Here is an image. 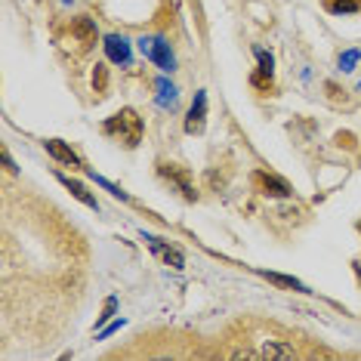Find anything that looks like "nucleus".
Returning <instances> with one entry per match:
<instances>
[{
  "label": "nucleus",
  "mask_w": 361,
  "mask_h": 361,
  "mask_svg": "<svg viewBox=\"0 0 361 361\" xmlns=\"http://www.w3.org/2000/svg\"><path fill=\"white\" fill-rule=\"evenodd\" d=\"M102 133L109 139H114L118 145H124V149L133 152V149H139V142H142L145 121L139 118L136 109H121L102 124Z\"/></svg>",
  "instance_id": "f257e3e1"
},
{
  "label": "nucleus",
  "mask_w": 361,
  "mask_h": 361,
  "mask_svg": "<svg viewBox=\"0 0 361 361\" xmlns=\"http://www.w3.org/2000/svg\"><path fill=\"white\" fill-rule=\"evenodd\" d=\"M154 170H158V176L173 188V192H179V198L183 201H188V204L198 201V192H195V183H192L188 167H183V164H176V161H167V158H158L154 161Z\"/></svg>",
  "instance_id": "f03ea898"
},
{
  "label": "nucleus",
  "mask_w": 361,
  "mask_h": 361,
  "mask_svg": "<svg viewBox=\"0 0 361 361\" xmlns=\"http://www.w3.org/2000/svg\"><path fill=\"white\" fill-rule=\"evenodd\" d=\"M250 185L257 195H262V198H290L293 195V185L287 183L284 176L272 173V170H253Z\"/></svg>",
  "instance_id": "7ed1b4c3"
},
{
  "label": "nucleus",
  "mask_w": 361,
  "mask_h": 361,
  "mask_svg": "<svg viewBox=\"0 0 361 361\" xmlns=\"http://www.w3.org/2000/svg\"><path fill=\"white\" fill-rule=\"evenodd\" d=\"M139 50H142V56H149L164 75H173L176 71V53L164 37H142L139 40Z\"/></svg>",
  "instance_id": "20e7f679"
},
{
  "label": "nucleus",
  "mask_w": 361,
  "mask_h": 361,
  "mask_svg": "<svg viewBox=\"0 0 361 361\" xmlns=\"http://www.w3.org/2000/svg\"><path fill=\"white\" fill-rule=\"evenodd\" d=\"M65 31H68V37L75 40L80 47V53L93 50L96 40H99V31H96V22L90 19V16H75V19L65 22Z\"/></svg>",
  "instance_id": "39448f33"
},
{
  "label": "nucleus",
  "mask_w": 361,
  "mask_h": 361,
  "mask_svg": "<svg viewBox=\"0 0 361 361\" xmlns=\"http://www.w3.org/2000/svg\"><path fill=\"white\" fill-rule=\"evenodd\" d=\"M183 130H185L188 136H201L204 130H207V93H204V90L195 93L192 109H188V114H185Z\"/></svg>",
  "instance_id": "423d86ee"
},
{
  "label": "nucleus",
  "mask_w": 361,
  "mask_h": 361,
  "mask_svg": "<svg viewBox=\"0 0 361 361\" xmlns=\"http://www.w3.org/2000/svg\"><path fill=\"white\" fill-rule=\"evenodd\" d=\"M44 149H47V154H50L53 161H59L62 167L84 170V161H80V154L71 149L68 142H62V139H44Z\"/></svg>",
  "instance_id": "0eeeda50"
},
{
  "label": "nucleus",
  "mask_w": 361,
  "mask_h": 361,
  "mask_svg": "<svg viewBox=\"0 0 361 361\" xmlns=\"http://www.w3.org/2000/svg\"><path fill=\"white\" fill-rule=\"evenodd\" d=\"M145 241H149V247L158 253V257L167 262L170 269H183L185 266V257H183V250L173 247V244H167L164 238H154V235H145Z\"/></svg>",
  "instance_id": "6e6552de"
},
{
  "label": "nucleus",
  "mask_w": 361,
  "mask_h": 361,
  "mask_svg": "<svg viewBox=\"0 0 361 361\" xmlns=\"http://www.w3.org/2000/svg\"><path fill=\"white\" fill-rule=\"evenodd\" d=\"M102 47H105V56H109V62H114V65H130V40L124 35L102 37Z\"/></svg>",
  "instance_id": "1a4fd4ad"
},
{
  "label": "nucleus",
  "mask_w": 361,
  "mask_h": 361,
  "mask_svg": "<svg viewBox=\"0 0 361 361\" xmlns=\"http://www.w3.org/2000/svg\"><path fill=\"white\" fill-rule=\"evenodd\" d=\"M56 179H59V183L68 188L71 195H75V198L84 204V207H90V210H99V201H96V195L90 192V188L84 185V183H78V179H71V176H65V173H56Z\"/></svg>",
  "instance_id": "9d476101"
},
{
  "label": "nucleus",
  "mask_w": 361,
  "mask_h": 361,
  "mask_svg": "<svg viewBox=\"0 0 361 361\" xmlns=\"http://www.w3.org/2000/svg\"><path fill=\"white\" fill-rule=\"evenodd\" d=\"M257 275L259 278H266L269 284H275V287H281V290H293V293H312L306 284L297 281L293 275H281V272H266V269H257Z\"/></svg>",
  "instance_id": "9b49d317"
},
{
  "label": "nucleus",
  "mask_w": 361,
  "mask_h": 361,
  "mask_svg": "<svg viewBox=\"0 0 361 361\" xmlns=\"http://www.w3.org/2000/svg\"><path fill=\"white\" fill-rule=\"evenodd\" d=\"M324 99L334 105V109H349V90H343L336 80H324Z\"/></svg>",
  "instance_id": "f8f14e48"
},
{
  "label": "nucleus",
  "mask_w": 361,
  "mask_h": 361,
  "mask_svg": "<svg viewBox=\"0 0 361 361\" xmlns=\"http://www.w3.org/2000/svg\"><path fill=\"white\" fill-rule=\"evenodd\" d=\"M154 90H158V105H164V109H176L179 90L170 84L167 78H158V80H154Z\"/></svg>",
  "instance_id": "ddd939ff"
},
{
  "label": "nucleus",
  "mask_w": 361,
  "mask_h": 361,
  "mask_svg": "<svg viewBox=\"0 0 361 361\" xmlns=\"http://www.w3.org/2000/svg\"><path fill=\"white\" fill-rule=\"evenodd\" d=\"M324 13L331 16H355L361 13V0H322Z\"/></svg>",
  "instance_id": "4468645a"
},
{
  "label": "nucleus",
  "mask_w": 361,
  "mask_h": 361,
  "mask_svg": "<svg viewBox=\"0 0 361 361\" xmlns=\"http://www.w3.org/2000/svg\"><path fill=\"white\" fill-rule=\"evenodd\" d=\"M250 87L257 90V93H262V96H272V93H275V71L257 68V71L250 75Z\"/></svg>",
  "instance_id": "2eb2a0df"
},
{
  "label": "nucleus",
  "mask_w": 361,
  "mask_h": 361,
  "mask_svg": "<svg viewBox=\"0 0 361 361\" xmlns=\"http://www.w3.org/2000/svg\"><path fill=\"white\" fill-rule=\"evenodd\" d=\"M105 90H109V65L96 62L93 65V93L96 96H105Z\"/></svg>",
  "instance_id": "dca6fc26"
},
{
  "label": "nucleus",
  "mask_w": 361,
  "mask_h": 361,
  "mask_svg": "<svg viewBox=\"0 0 361 361\" xmlns=\"http://www.w3.org/2000/svg\"><path fill=\"white\" fill-rule=\"evenodd\" d=\"M114 309H118V300H114V297H109V300H105V306H102V315L96 318V327H102L105 322H111Z\"/></svg>",
  "instance_id": "f3484780"
},
{
  "label": "nucleus",
  "mask_w": 361,
  "mask_h": 361,
  "mask_svg": "<svg viewBox=\"0 0 361 361\" xmlns=\"http://www.w3.org/2000/svg\"><path fill=\"white\" fill-rule=\"evenodd\" d=\"M358 59H361V50H346V53L340 56V68H343V71H352Z\"/></svg>",
  "instance_id": "a211bd4d"
},
{
  "label": "nucleus",
  "mask_w": 361,
  "mask_h": 361,
  "mask_svg": "<svg viewBox=\"0 0 361 361\" xmlns=\"http://www.w3.org/2000/svg\"><path fill=\"white\" fill-rule=\"evenodd\" d=\"M257 68L262 71H275V59H272V53H266V50H257Z\"/></svg>",
  "instance_id": "6ab92c4d"
},
{
  "label": "nucleus",
  "mask_w": 361,
  "mask_h": 361,
  "mask_svg": "<svg viewBox=\"0 0 361 361\" xmlns=\"http://www.w3.org/2000/svg\"><path fill=\"white\" fill-rule=\"evenodd\" d=\"M334 142L340 145V149H349V152L355 149V136H352V133H336V136H334Z\"/></svg>",
  "instance_id": "aec40b11"
},
{
  "label": "nucleus",
  "mask_w": 361,
  "mask_h": 361,
  "mask_svg": "<svg viewBox=\"0 0 361 361\" xmlns=\"http://www.w3.org/2000/svg\"><path fill=\"white\" fill-rule=\"evenodd\" d=\"M0 154H4V167H6V173H19V167H16V164H13V158H10V149H6V145H4V152H0Z\"/></svg>",
  "instance_id": "412c9836"
},
{
  "label": "nucleus",
  "mask_w": 361,
  "mask_h": 361,
  "mask_svg": "<svg viewBox=\"0 0 361 361\" xmlns=\"http://www.w3.org/2000/svg\"><path fill=\"white\" fill-rule=\"evenodd\" d=\"M358 232H361V223H358Z\"/></svg>",
  "instance_id": "4be33fe9"
}]
</instances>
